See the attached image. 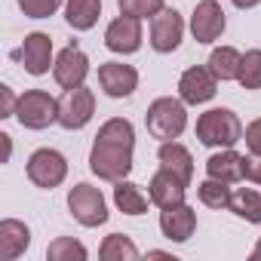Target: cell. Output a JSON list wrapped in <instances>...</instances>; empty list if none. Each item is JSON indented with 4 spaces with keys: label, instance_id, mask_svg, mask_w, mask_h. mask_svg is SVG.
Here are the masks:
<instances>
[{
    "label": "cell",
    "instance_id": "cell-3",
    "mask_svg": "<svg viewBox=\"0 0 261 261\" xmlns=\"http://www.w3.org/2000/svg\"><path fill=\"white\" fill-rule=\"evenodd\" d=\"M145 123H148V133L160 142H172L185 133L188 126V111H185V101L181 98H172V95H163L157 101H151L148 114H145Z\"/></svg>",
    "mask_w": 261,
    "mask_h": 261
},
{
    "label": "cell",
    "instance_id": "cell-2",
    "mask_svg": "<svg viewBox=\"0 0 261 261\" xmlns=\"http://www.w3.org/2000/svg\"><path fill=\"white\" fill-rule=\"evenodd\" d=\"M197 139L206 148H233L243 139V123L227 108H212L197 117Z\"/></svg>",
    "mask_w": 261,
    "mask_h": 261
},
{
    "label": "cell",
    "instance_id": "cell-33",
    "mask_svg": "<svg viewBox=\"0 0 261 261\" xmlns=\"http://www.w3.org/2000/svg\"><path fill=\"white\" fill-rule=\"evenodd\" d=\"M233 7H240V10H252V7H258L261 0H230Z\"/></svg>",
    "mask_w": 261,
    "mask_h": 261
},
{
    "label": "cell",
    "instance_id": "cell-7",
    "mask_svg": "<svg viewBox=\"0 0 261 261\" xmlns=\"http://www.w3.org/2000/svg\"><path fill=\"white\" fill-rule=\"evenodd\" d=\"M65 175H68V160H65L59 151L40 148V151H34V154L28 157V178H31L37 188L53 191V188H59V185L65 181Z\"/></svg>",
    "mask_w": 261,
    "mask_h": 261
},
{
    "label": "cell",
    "instance_id": "cell-19",
    "mask_svg": "<svg viewBox=\"0 0 261 261\" xmlns=\"http://www.w3.org/2000/svg\"><path fill=\"white\" fill-rule=\"evenodd\" d=\"M28 246H31V230L22 221H16V218H4V221H0V258H4V261H16Z\"/></svg>",
    "mask_w": 261,
    "mask_h": 261
},
{
    "label": "cell",
    "instance_id": "cell-16",
    "mask_svg": "<svg viewBox=\"0 0 261 261\" xmlns=\"http://www.w3.org/2000/svg\"><path fill=\"white\" fill-rule=\"evenodd\" d=\"M185 194H188V185H185L181 178H175V175H172L169 169H163V166H160V172H154V178H151V185H148V197H151V203L160 206V209H169V206L185 203Z\"/></svg>",
    "mask_w": 261,
    "mask_h": 261
},
{
    "label": "cell",
    "instance_id": "cell-34",
    "mask_svg": "<svg viewBox=\"0 0 261 261\" xmlns=\"http://www.w3.org/2000/svg\"><path fill=\"white\" fill-rule=\"evenodd\" d=\"M10 154H13V142H10V136L4 133V163L10 160Z\"/></svg>",
    "mask_w": 261,
    "mask_h": 261
},
{
    "label": "cell",
    "instance_id": "cell-8",
    "mask_svg": "<svg viewBox=\"0 0 261 261\" xmlns=\"http://www.w3.org/2000/svg\"><path fill=\"white\" fill-rule=\"evenodd\" d=\"M224 10L218 0H200L191 13V34L197 43H215L224 34Z\"/></svg>",
    "mask_w": 261,
    "mask_h": 261
},
{
    "label": "cell",
    "instance_id": "cell-9",
    "mask_svg": "<svg viewBox=\"0 0 261 261\" xmlns=\"http://www.w3.org/2000/svg\"><path fill=\"white\" fill-rule=\"evenodd\" d=\"M105 46L117 56H133L142 49V19L136 16H120L105 31Z\"/></svg>",
    "mask_w": 261,
    "mask_h": 261
},
{
    "label": "cell",
    "instance_id": "cell-13",
    "mask_svg": "<svg viewBox=\"0 0 261 261\" xmlns=\"http://www.w3.org/2000/svg\"><path fill=\"white\" fill-rule=\"evenodd\" d=\"M181 37H185V22H181V16L175 13V10H160L154 19H151V46L157 49V53H172V49H178V43H181Z\"/></svg>",
    "mask_w": 261,
    "mask_h": 261
},
{
    "label": "cell",
    "instance_id": "cell-10",
    "mask_svg": "<svg viewBox=\"0 0 261 261\" xmlns=\"http://www.w3.org/2000/svg\"><path fill=\"white\" fill-rule=\"evenodd\" d=\"M89 74V59L80 46L68 43L59 56H56V65H53V77L62 89H74V86H83Z\"/></svg>",
    "mask_w": 261,
    "mask_h": 261
},
{
    "label": "cell",
    "instance_id": "cell-30",
    "mask_svg": "<svg viewBox=\"0 0 261 261\" xmlns=\"http://www.w3.org/2000/svg\"><path fill=\"white\" fill-rule=\"evenodd\" d=\"M243 142H246V148H249V154H252V157H261V117H258V120H252V123L246 126Z\"/></svg>",
    "mask_w": 261,
    "mask_h": 261
},
{
    "label": "cell",
    "instance_id": "cell-6",
    "mask_svg": "<svg viewBox=\"0 0 261 261\" xmlns=\"http://www.w3.org/2000/svg\"><path fill=\"white\" fill-rule=\"evenodd\" d=\"M95 114V95L86 86L65 89L59 98V126L65 129H83Z\"/></svg>",
    "mask_w": 261,
    "mask_h": 261
},
{
    "label": "cell",
    "instance_id": "cell-27",
    "mask_svg": "<svg viewBox=\"0 0 261 261\" xmlns=\"http://www.w3.org/2000/svg\"><path fill=\"white\" fill-rule=\"evenodd\" d=\"M237 83L243 89H261V49H249L240 62Z\"/></svg>",
    "mask_w": 261,
    "mask_h": 261
},
{
    "label": "cell",
    "instance_id": "cell-21",
    "mask_svg": "<svg viewBox=\"0 0 261 261\" xmlns=\"http://www.w3.org/2000/svg\"><path fill=\"white\" fill-rule=\"evenodd\" d=\"M101 16V0H68L65 19L74 31H89Z\"/></svg>",
    "mask_w": 261,
    "mask_h": 261
},
{
    "label": "cell",
    "instance_id": "cell-26",
    "mask_svg": "<svg viewBox=\"0 0 261 261\" xmlns=\"http://www.w3.org/2000/svg\"><path fill=\"white\" fill-rule=\"evenodd\" d=\"M46 258L49 261H86L89 252L80 240L74 237H56L49 246H46Z\"/></svg>",
    "mask_w": 261,
    "mask_h": 261
},
{
    "label": "cell",
    "instance_id": "cell-22",
    "mask_svg": "<svg viewBox=\"0 0 261 261\" xmlns=\"http://www.w3.org/2000/svg\"><path fill=\"white\" fill-rule=\"evenodd\" d=\"M240 62H243V56L233 49V46H218V49H212V56H209V71L221 80V83H227V80H237V74H240Z\"/></svg>",
    "mask_w": 261,
    "mask_h": 261
},
{
    "label": "cell",
    "instance_id": "cell-1",
    "mask_svg": "<svg viewBox=\"0 0 261 261\" xmlns=\"http://www.w3.org/2000/svg\"><path fill=\"white\" fill-rule=\"evenodd\" d=\"M133 148H136V129L123 117H111L92 142L89 169L105 181H123L133 172Z\"/></svg>",
    "mask_w": 261,
    "mask_h": 261
},
{
    "label": "cell",
    "instance_id": "cell-15",
    "mask_svg": "<svg viewBox=\"0 0 261 261\" xmlns=\"http://www.w3.org/2000/svg\"><path fill=\"white\" fill-rule=\"evenodd\" d=\"M160 230L166 240L172 243H185L194 237L197 230V212L188 206V203H178V206H169L160 212Z\"/></svg>",
    "mask_w": 261,
    "mask_h": 261
},
{
    "label": "cell",
    "instance_id": "cell-4",
    "mask_svg": "<svg viewBox=\"0 0 261 261\" xmlns=\"http://www.w3.org/2000/svg\"><path fill=\"white\" fill-rule=\"evenodd\" d=\"M16 120L25 129H46L49 123H59V101L43 89H28L25 95H19Z\"/></svg>",
    "mask_w": 261,
    "mask_h": 261
},
{
    "label": "cell",
    "instance_id": "cell-25",
    "mask_svg": "<svg viewBox=\"0 0 261 261\" xmlns=\"http://www.w3.org/2000/svg\"><path fill=\"white\" fill-rule=\"evenodd\" d=\"M98 258L101 261H136L139 258V249H136V243L129 240V237L111 233V237H105V243L98 249Z\"/></svg>",
    "mask_w": 261,
    "mask_h": 261
},
{
    "label": "cell",
    "instance_id": "cell-24",
    "mask_svg": "<svg viewBox=\"0 0 261 261\" xmlns=\"http://www.w3.org/2000/svg\"><path fill=\"white\" fill-rule=\"evenodd\" d=\"M230 212L240 215V218H246V221H252V224H261V194L252 191V188L233 191V197H230Z\"/></svg>",
    "mask_w": 261,
    "mask_h": 261
},
{
    "label": "cell",
    "instance_id": "cell-18",
    "mask_svg": "<svg viewBox=\"0 0 261 261\" xmlns=\"http://www.w3.org/2000/svg\"><path fill=\"white\" fill-rule=\"evenodd\" d=\"M157 160H160V166L169 169L175 178H181L185 185H191V178H194V157H191V151H188L185 145H178L175 139H172V142H163L160 151H157Z\"/></svg>",
    "mask_w": 261,
    "mask_h": 261
},
{
    "label": "cell",
    "instance_id": "cell-20",
    "mask_svg": "<svg viewBox=\"0 0 261 261\" xmlns=\"http://www.w3.org/2000/svg\"><path fill=\"white\" fill-rule=\"evenodd\" d=\"M148 200L151 197H145V191L139 188V185H133V181H114V206L123 212V215H142L145 209H148Z\"/></svg>",
    "mask_w": 261,
    "mask_h": 261
},
{
    "label": "cell",
    "instance_id": "cell-28",
    "mask_svg": "<svg viewBox=\"0 0 261 261\" xmlns=\"http://www.w3.org/2000/svg\"><path fill=\"white\" fill-rule=\"evenodd\" d=\"M117 7L123 16L136 19H154L160 10H166V0H117Z\"/></svg>",
    "mask_w": 261,
    "mask_h": 261
},
{
    "label": "cell",
    "instance_id": "cell-5",
    "mask_svg": "<svg viewBox=\"0 0 261 261\" xmlns=\"http://www.w3.org/2000/svg\"><path fill=\"white\" fill-rule=\"evenodd\" d=\"M68 209L83 227H98L108 221V206L98 188L92 185H74L68 191Z\"/></svg>",
    "mask_w": 261,
    "mask_h": 261
},
{
    "label": "cell",
    "instance_id": "cell-31",
    "mask_svg": "<svg viewBox=\"0 0 261 261\" xmlns=\"http://www.w3.org/2000/svg\"><path fill=\"white\" fill-rule=\"evenodd\" d=\"M0 95H4V114H0V117H16L19 98L13 95V89H10V86H0Z\"/></svg>",
    "mask_w": 261,
    "mask_h": 261
},
{
    "label": "cell",
    "instance_id": "cell-29",
    "mask_svg": "<svg viewBox=\"0 0 261 261\" xmlns=\"http://www.w3.org/2000/svg\"><path fill=\"white\" fill-rule=\"evenodd\" d=\"M19 7L28 19H49L59 10V0H19Z\"/></svg>",
    "mask_w": 261,
    "mask_h": 261
},
{
    "label": "cell",
    "instance_id": "cell-11",
    "mask_svg": "<svg viewBox=\"0 0 261 261\" xmlns=\"http://www.w3.org/2000/svg\"><path fill=\"white\" fill-rule=\"evenodd\" d=\"M98 86L111 98H126L139 86V71L123 62H105V65H98Z\"/></svg>",
    "mask_w": 261,
    "mask_h": 261
},
{
    "label": "cell",
    "instance_id": "cell-35",
    "mask_svg": "<svg viewBox=\"0 0 261 261\" xmlns=\"http://www.w3.org/2000/svg\"><path fill=\"white\" fill-rule=\"evenodd\" d=\"M252 261H261V237H258V243H255V249H252Z\"/></svg>",
    "mask_w": 261,
    "mask_h": 261
},
{
    "label": "cell",
    "instance_id": "cell-17",
    "mask_svg": "<svg viewBox=\"0 0 261 261\" xmlns=\"http://www.w3.org/2000/svg\"><path fill=\"white\" fill-rule=\"evenodd\" d=\"M206 172H209V178H221L227 185L243 181L246 178V157L237 154L233 148H224V151H218L206 160Z\"/></svg>",
    "mask_w": 261,
    "mask_h": 261
},
{
    "label": "cell",
    "instance_id": "cell-23",
    "mask_svg": "<svg viewBox=\"0 0 261 261\" xmlns=\"http://www.w3.org/2000/svg\"><path fill=\"white\" fill-rule=\"evenodd\" d=\"M197 197H200V203L209 206V209H230L233 191H230V185L221 181V178H206V181L197 185Z\"/></svg>",
    "mask_w": 261,
    "mask_h": 261
},
{
    "label": "cell",
    "instance_id": "cell-12",
    "mask_svg": "<svg viewBox=\"0 0 261 261\" xmlns=\"http://www.w3.org/2000/svg\"><path fill=\"white\" fill-rule=\"evenodd\" d=\"M215 92H218V77L209 71V65L206 68H200V65L188 68L181 74V80H178V95H181L185 105H203Z\"/></svg>",
    "mask_w": 261,
    "mask_h": 261
},
{
    "label": "cell",
    "instance_id": "cell-14",
    "mask_svg": "<svg viewBox=\"0 0 261 261\" xmlns=\"http://www.w3.org/2000/svg\"><path fill=\"white\" fill-rule=\"evenodd\" d=\"M16 59L25 65L28 74H34V77L46 74L49 65H56V62H53V40H49V34H43V31L28 34L25 43H22V49L16 53Z\"/></svg>",
    "mask_w": 261,
    "mask_h": 261
},
{
    "label": "cell",
    "instance_id": "cell-32",
    "mask_svg": "<svg viewBox=\"0 0 261 261\" xmlns=\"http://www.w3.org/2000/svg\"><path fill=\"white\" fill-rule=\"evenodd\" d=\"M246 181L261 185V157H249L246 160Z\"/></svg>",
    "mask_w": 261,
    "mask_h": 261
}]
</instances>
